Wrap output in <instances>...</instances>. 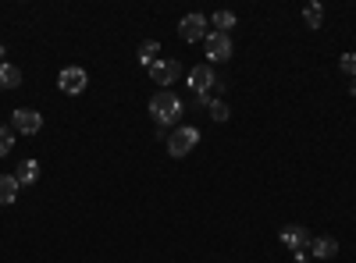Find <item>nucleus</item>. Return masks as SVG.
<instances>
[{
	"mask_svg": "<svg viewBox=\"0 0 356 263\" xmlns=\"http://www.w3.org/2000/svg\"><path fill=\"white\" fill-rule=\"evenodd\" d=\"M11 125H15V132H22V135H36V132L43 128V114L33 110V107H18V110L11 114Z\"/></svg>",
	"mask_w": 356,
	"mask_h": 263,
	"instance_id": "obj_3",
	"label": "nucleus"
},
{
	"mask_svg": "<svg viewBox=\"0 0 356 263\" xmlns=\"http://www.w3.org/2000/svg\"><path fill=\"white\" fill-rule=\"evenodd\" d=\"M157 53H161V43H157V40H146V43H139V65L150 68V65L157 61Z\"/></svg>",
	"mask_w": 356,
	"mask_h": 263,
	"instance_id": "obj_14",
	"label": "nucleus"
},
{
	"mask_svg": "<svg viewBox=\"0 0 356 263\" xmlns=\"http://www.w3.org/2000/svg\"><path fill=\"white\" fill-rule=\"evenodd\" d=\"M335 253H339V242L328 239V235H321V239L310 242V256H317V260H332Z\"/></svg>",
	"mask_w": 356,
	"mask_h": 263,
	"instance_id": "obj_11",
	"label": "nucleus"
},
{
	"mask_svg": "<svg viewBox=\"0 0 356 263\" xmlns=\"http://www.w3.org/2000/svg\"><path fill=\"white\" fill-rule=\"evenodd\" d=\"M282 242H285L292 253H307L314 239H310V231H307L303 224H285V228H282Z\"/></svg>",
	"mask_w": 356,
	"mask_h": 263,
	"instance_id": "obj_7",
	"label": "nucleus"
},
{
	"mask_svg": "<svg viewBox=\"0 0 356 263\" xmlns=\"http://www.w3.org/2000/svg\"><path fill=\"white\" fill-rule=\"evenodd\" d=\"M339 68L349 75V78H356V53H342V61H339Z\"/></svg>",
	"mask_w": 356,
	"mask_h": 263,
	"instance_id": "obj_19",
	"label": "nucleus"
},
{
	"mask_svg": "<svg viewBox=\"0 0 356 263\" xmlns=\"http://www.w3.org/2000/svg\"><path fill=\"white\" fill-rule=\"evenodd\" d=\"M178 36H182L186 43H200V40H207V18L203 15H186L182 22H178Z\"/></svg>",
	"mask_w": 356,
	"mask_h": 263,
	"instance_id": "obj_6",
	"label": "nucleus"
},
{
	"mask_svg": "<svg viewBox=\"0 0 356 263\" xmlns=\"http://www.w3.org/2000/svg\"><path fill=\"white\" fill-rule=\"evenodd\" d=\"M211 25H214V33H228V28L235 25V15H232V11H218V15L211 18Z\"/></svg>",
	"mask_w": 356,
	"mask_h": 263,
	"instance_id": "obj_17",
	"label": "nucleus"
},
{
	"mask_svg": "<svg viewBox=\"0 0 356 263\" xmlns=\"http://www.w3.org/2000/svg\"><path fill=\"white\" fill-rule=\"evenodd\" d=\"M200 142V128H193V125H178L171 135H168V153L171 157H186V153H193V146Z\"/></svg>",
	"mask_w": 356,
	"mask_h": 263,
	"instance_id": "obj_2",
	"label": "nucleus"
},
{
	"mask_svg": "<svg viewBox=\"0 0 356 263\" xmlns=\"http://www.w3.org/2000/svg\"><path fill=\"white\" fill-rule=\"evenodd\" d=\"M207 114H211V118H214L218 125H225L232 110H228V103H225V100H211V103H207Z\"/></svg>",
	"mask_w": 356,
	"mask_h": 263,
	"instance_id": "obj_16",
	"label": "nucleus"
},
{
	"mask_svg": "<svg viewBox=\"0 0 356 263\" xmlns=\"http://www.w3.org/2000/svg\"><path fill=\"white\" fill-rule=\"evenodd\" d=\"M349 93H353V96H356V78H353V82H349Z\"/></svg>",
	"mask_w": 356,
	"mask_h": 263,
	"instance_id": "obj_22",
	"label": "nucleus"
},
{
	"mask_svg": "<svg viewBox=\"0 0 356 263\" xmlns=\"http://www.w3.org/2000/svg\"><path fill=\"white\" fill-rule=\"evenodd\" d=\"M86 82H89L86 68H65L57 75V85H61V93H68V96H79L86 90Z\"/></svg>",
	"mask_w": 356,
	"mask_h": 263,
	"instance_id": "obj_8",
	"label": "nucleus"
},
{
	"mask_svg": "<svg viewBox=\"0 0 356 263\" xmlns=\"http://www.w3.org/2000/svg\"><path fill=\"white\" fill-rule=\"evenodd\" d=\"M22 85V71L15 68V65H0V90H18Z\"/></svg>",
	"mask_w": 356,
	"mask_h": 263,
	"instance_id": "obj_13",
	"label": "nucleus"
},
{
	"mask_svg": "<svg viewBox=\"0 0 356 263\" xmlns=\"http://www.w3.org/2000/svg\"><path fill=\"white\" fill-rule=\"evenodd\" d=\"M296 256V263H310V253H292Z\"/></svg>",
	"mask_w": 356,
	"mask_h": 263,
	"instance_id": "obj_20",
	"label": "nucleus"
},
{
	"mask_svg": "<svg viewBox=\"0 0 356 263\" xmlns=\"http://www.w3.org/2000/svg\"><path fill=\"white\" fill-rule=\"evenodd\" d=\"M303 22H307V28H321L324 8H321V4H307V8H303Z\"/></svg>",
	"mask_w": 356,
	"mask_h": 263,
	"instance_id": "obj_15",
	"label": "nucleus"
},
{
	"mask_svg": "<svg viewBox=\"0 0 356 263\" xmlns=\"http://www.w3.org/2000/svg\"><path fill=\"white\" fill-rule=\"evenodd\" d=\"M4 53H8V50H4V43H0V65H4Z\"/></svg>",
	"mask_w": 356,
	"mask_h": 263,
	"instance_id": "obj_21",
	"label": "nucleus"
},
{
	"mask_svg": "<svg viewBox=\"0 0 356 263\" xmlns=\"http://www.w3.org/2000/svg\"><path fill=\"white\" fill-rule=\"evenodd\" d=\"M182 110H186V103L178 100V93H171V90H161V93H154V96H150V118H154L161 128L178 125Z\"/></svg>",
	"mask_w": 356,
	"mask_h": 263,
	"instance_id": "obj_1",
	"label": "nucleus"
},
{
	"mask_svg": "<svg viewBox=\"0 0 356 263\" xmlns=\"http://www.w3.org/2000/svg\"><path fill=\"white\" fill-rule=\"evenodd\" d=\"M15 178H18V185H36V178H40V164H36V160H22L18 171H15Z\"/></svg>",
	"mask_w": 356,
	"mask_h": 263,
	"instance_id": "obj_12",
	"label": "nucleus"
},
{
	"mask_svg": "<svg viewBox=\"0 0 356 263\" xmlns=\"http://www.w3.org/2000/svg\"><path fill=\"white\" fill-rule=\"evenodd\" d=\"M178 75H182V61H161V57H157V61L150 65V78L157 85H175Z\"/></svg>",
	"mask_w": 356,
	"mask_h": 263,
	"instance_id": "obj_9",
	"label": "nucleus"
},
{
	"mask_svg": "<svg viewBox=\"0 0 356 263\" xmlns=\"http://www.w3.org/2000/svg\"><path fill=\"white\" fill-rule=\"evenodd\" d=\"M214 85H218V75H214L211 65H196V68L189 71V90H193L196 96H207Z\"/></svg>",
	"mask_w": 356,
	"mask_h": 263,
	"instance_id": "obj_5",
	"label": "nucleus"
},
{
	"mask_svg": "<svg viewBox=\"0 0 356 263\" xmlns=\"http://www.w3.org/2000/svg\"><path fill=\"white\" fill-rule=\"evenodd\" d=\"M15 150V132L8 125H0V157H8Z\"/></svg>",
	"mask_w": 356,
	"mask_h": 263,
	"instance_id": "obj_18",
	"label": "nucleus"
},
{
	"mask_svg": "<svg viewBox=\"0 0 356 263\" xmlns=\"http://www.w3.org/2000/svg\"><path fill=\"white\" fill-rule=\"evenodd\" d=\"M203 46H207V61H228L232 50H235L228 33H207Z\"/></svg>",
	"mask_w": 356,
	"mask_h": 263,
	"instance_id": "obj_4",
	"label": "nucleus"
},
{
	"mask_svg": "<svg viewBox=\"0 0 356 263\" xmlns=\"http://www.w3.org/2000/svg\"><path fill=\"white\" fill-rule=\"evenodd\" d=\"M18 178L15 174H0V207H11V203L18 199Z\"/></svg>",
	"mask_w": 356,
	"mask_h": 263,
	"instance_id": "obj_10",
	"label": "nucleus"
}]
</instances>
